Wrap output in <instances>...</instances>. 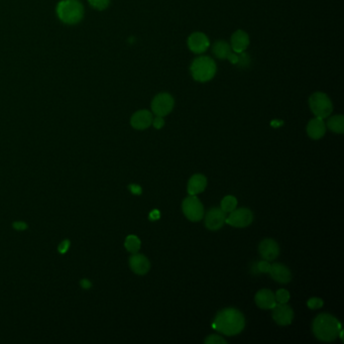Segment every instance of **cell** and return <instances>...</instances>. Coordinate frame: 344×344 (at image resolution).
<instances>
[{"instance_id":"1","label":"cell","mask_w":344,"mask_h":344,"mask_svg":"<svg viewBox=\"0 0 344 344\" xmlns=\"http://www.w3.org/2000/svg\"><path fill=\"white\" fill-rule=\"evenodd\" d=\"M246 327V319L244 314L235 308H225L219 311L213 322V329L227 335H238Z\"/></svg>"},{"instance_id":"2","label":"cell","mask_w":344,"mask_h":344,"mask_svg":"<svg viewBox=\"0 0 344 344\" xmlns=\"http://www.w3.org/2000/svg\"><path fill=\"white\" fill-rule=\"evenodd\" d=\"M342 329L341 323L328 313L319 314L313 321L312 330L317 339L324 342L334 341Z\"/></svg>"},{"instance_id":"3","label":"cell","mask_w":344,"mask_h":344,"mask_svg":"<svg viewBox=\"0 0 344 344\" xmlns=\"http://www.w3.org/2000/svg\"><path fill=\"white\" fill-rule=\"evenodd\" d=\"M57 17L65 25L79 24L84 16V9L79 0H62L57 6Z\"/></svg>"},{"instance_id":"4","label":"cell","mask_w":344,"mask_h":344,"mask_svg":"<svg viewBox=\"0 0 344 344\" xmlns=\"http://www.w3.org/2000/svg\"><path fill=\"white\" fill-rule=\"evenodd\" d=\"M191 75L198 82H208L216 74L217 67L215 61L210 57L196 58L191 64Z\"/></svg>"},{"instance_id":"5","label":"cell","mask_w":344,"mask_h":344,"mask_svg":"<svg viewBox=\"0 0 344 344\" xmlns=\"http://www.w3.org/2000/svg\"><path fill=\"white\" fill-rule=\"evenodd\" d=\"M309 106L314 116L319 119H327L333 111V104L325 93L316 92L309 98Z\"/></svg>"},{"instance_id":"6","label":"cell","mask_w":344,"mask_h":344,"mask_svg":"<svg viewBox=\"0 0 344 344\" xmlns=\"http://www.w3.org/2000/svg\"><path fill=\"white\" fill-rule=\"evenodd\" d=\"M184 215L192 222H198L204 217V207L196 195H189L182 204Z\"/></svg>"},{"instance_id":"7","label":"cell","mask_w":344,"mask_h":344,"mask_svg":"<svg viewBox=\"0 0 344 344\" xmlns=\"http://www.w3.org/2000/svg\"><path fill=\"white\" fill-rule=\"evenodd\" d=\"M254 220V213L249 208H236L234 211L229 212V215L226 216L225 223L228 225L244 228L252 224Z\"/></svg>"},{"instance_id":"8","label":"cell","mask_w":344,"mask_h":344,"mask_svg":"<svg viewBox=\"0 0 344 344\" xmlns=\"http://www.w3.org/2000/svg\"><path fill=\"white\" fill-rule=\"evenodd\" d=\"M175 100L169 93L158 94L152 102V110L156 117H167L174 108Z\"/></svg>"},{"instance_id":"9","label":"cell","mask_w":344,"mask_h":344,"mask_svg":"<svg viewBox=\"0 0 344 344\" xmlns=\"http://www.w3.org/2000/svg\"><path fill=\"white\" fill-rule=\"evenodd\" d=\"M272 310V316L274 321L281 325V326H287L290 325L293 322L294 319V311L293 309L287 304H281L277 303Z\"/></svg>"},{"instance_id":"10","label":"cell","mask_w":344,"mask_h":344,"mask_svg":"<svg viewBox=\"0 0 344 344\" xmlns=\"http://www.w3.org/2000/svg\"><path fill=\"white\" fill-rule=\"evenodd\" d=\"M227 213H225L220 207H212L205 216V226L212 232L219 231L225 223Z\"/></svg>"},{"instance_id":"11","label":"cell","mask_w":344,"mask_h":344,"mask_svg":"<svg viewBox=\"0 0 344 344\" xmlns=\"http://www.w3.org/2000/svg\"><path fill=\"white\" fill-rule=\"evenodd\" d=\"M259 252L265 261L272 262L278 258L280 254V247L274 240L266 239L261 242L259 246Z\"/></svg>"},{"instance_id":"12","label":"cell","mask_w":344,"mask_h":344,"mask_svg":"<svg viewBox=\"0 0 344 344\" xmlns=\"http://www.w3.org/2000/svg\"><path fill=\"white\" fill-rule=\"evenodd\" d=\"M210 46L209 39L203 33H194L188 39V47L195 54L204 53Z\"/></svg>"},{"instance_id":"13","label":"cell","mask_w":344,"mask_h":344,"mask_svg":"<svg viewBox=\"0 0 344 344\" xmlns=\"http://www.w3.org/2000/svg\"><path fill=\"white\" fill-rule=\"evenodd\" d=\"M153 120H154L153 113L149 110L144 109V110L137 111L134 114V116L132 117V120H131V125L134 129L143 131V130H146L152 126Z\"/></svg>"},{"instance_id":"14","label":"cell","mask_w":344,"mask_h":344,"mask_svg":"<svg viewBox=\"0 0 344 344\" xmlns=\"http://www.w3.org/2000/svg\"><path fill=\"white\" fill-rule=\"evenodd\" d=\"M269 274L271 277L280 284H288L292 280V273L288 267L283 264L276 263L271 265Z\"/></svg>"},{"instance_id":"15","label":"cell","mask_w":344,"mask_h":344,"mask_svg":"<svg viewBox=\"0 0 344 344\" xmlns=\"http://www.w3.org/2000/svg\"><path fill=\"white\" fill-rule=\"evenodd\" d=\"M130 266L134 273L138 275H146L149 273L151 269V263L149 259L140 254H133V256L130 259Z\"/></svg>"},{"instance_id":"16","label":"cell","mask_w":344,"mask_h":344,"mask_svg":"<svg viewBox=\"0 0 344 344\" xmlns=\"http://www.w3.org/2000/svg\"><path fill=\"white\" fill-rule=\"evenodd\" d=\"M255 300H256V304L258 305V307H260L261 309H264V310H271L277 304L275 294L269 289L260 290L256 294Z\"/></svg>"},{"instance_id":"17","label":"cell","mask_w":344,"mask_h":344,"mask_svg":"<svg viewBox=\"0 0 344 344\" xmlns=\"http://www.w3.org/2000/svg\"><path fill=\"white\" fill-rule=\"evenodd\" d=\"M326 125L322 119L315 118L307 126V134L312 140H320L326 133Z\"/></svg>"},{"instance_id":"18","label":"cell","mask_w":344,"mask_h":344,"mask_svg":"<svg viewBox=\"0 0 344 344\" xmlns=\"http://www.w3.org/2000/svg\"><path fill=\"white\" fill-rule=\"evenodd\" d=\"M232 49L234 52L236 53H242V52H245L249 45H250V37L249 35L240 30V31H237L233 36H232Z\"/></svg>"},{"instance_id":"19","label":"cell","mask_w":344,"mask_h":344,"mask_svg":"<svg viewBox=\"0 0 344 344\" xmlns=\"http://www.w3.org/2000/svg\"><path fill=\"white\" fill-rule=\"evenodd\" d=\"M207 187V178L202 174H196L192 176L188 182V194L197 195L202 193Z\"/></svg>"},{"instance_id":"20","label":"cell","mask_w":344,"mask_h":344,"mask_svg":"<svg viewBox=\"0 0 344 344\" xmlns=\"http://www.w3.org/2000/svg\"><path fill=\"white\" fill-rule=\"evenodd\" d=\"M233 52L231 44H228L225 41H217L212 46V53L214 56L220 60H225Z\"/></svg>"},{"instance_id":"21","label":"cell","mask_w":344,"mask_h":344,"mask_svg":"<svg viewBox=\"0 0 344 344\" xmlns=\"http://www.w3.org/2000/svg\"><path fill=\"white\" fill-rule=\"evenodd\" d=\"M326 128H328L329 131L335 134H343L344 133V118L342 116H334L331 117L328 121Z\"/></svg>"},{"instance_id":"22","label":"cell","mask_w":344,"mask_h":344,"mask_svg":"<svg viewBox=\"0 0 344 344\" xmlns=\"http://www.w3.org/2000/svg\"><path fill=\"white\" fill-rule=\"evenodd\" d=\"M141 246H142V243L137 236H129L125 243V247L127 251L130 252L131 254L139 253V251L141 250Z\"/></svg>"},{"instance_id":"23","label":"cell","mask_w":344,"mask_h":344,"mask_svg":"<svg viewBox=\"0 0 344 344\" xmlns=\"http://www.w3.org/2000/svg\"><path fill=\"white\" fill-rule=\"evenodd\" d=\"M237 207H238V199H237L235 196L228 195V196H225V197L221 200V206H220V208H221L225 213H229V212L234 211Z\"/></svg>"},{"instance_id":"24","label":"cell","mask_w":344,"mask_h":344,"mask_svg":"<svg viewBox=\"0 0 344 344\" xmlns=\"http://www.w3.org/2000/svg\"><path fill=\"white\" fill-rule=\"evenodd\" d=\"M251 57L249 54H247L246 52H242V53H239V59H238V62H237V66L239 68H248L250 65H251Z\"/></svg>"},{"instance_id":"25","label":"cell","mask_w":344,"mask_h":344,"mask_svg":"<svg viewBox=\"0 0 344 344\" xmlns=\"http://www.w3.org/2000/svg\"><path fill=\"white\" fill-rule=\"evenodd\" d=\"M88 3L93 9L98 11H104L109 7L110 0H88Z\"/></svg>"},{"instance_id":"26","label":"cell","mask_w":344,"mask_h":344,"mask_svg":"<svg viewBox=\"0 0 344 344\" xmlns=\"http://www.w3.org/2000/svg\"><path fill=\"white\" fill-rule=\"evenodd\" d=\"M275 298H276L277 303L285 304V303H288L290 300V293L285 289H280L275 294Z\"/></svg>"},{"instance_id":"27","label":"cell","mask_w":344,"mask_h":344,"mask_svg":"<svg viewBox=\"0 0 344 344\" xmlns=\"http://www.w3.org/2000/svg\"><path fill=\"white\" fill-rule=\"evenodd\" d=\"M307 306L311 310L320 309L323 306V300L320 298H311L307 302Z\"/></svg>"},{"instance_id":"28","label":"cell","mask_w":344,"mask_h":344,"mask_svg":"<svg viewBox=\"0 0 344 344\" xmlns=\"http://www.w3.org/2000/svg\"><path fill=\"white\" fill-rule=\"evenodd\" d=\"M205 343L208 344H226L227 341L219 335H210L205 339Z\"/></svg>"},{"instance_id":"29","label":"cell","mask_w":344,"mask_h":344,"mask_svg":"<svg viewBox=\"0 0 344 344\" xmlns=\"http://www.w3.org/2000/svg\"><path fill=\"white\" fill-rule=\"evenodd\" d=\"M271 269V264L268 261H262L257 263L256 265V270L258 271V273H265V274H269Z\"/></svg>"},{"instance_id":"30","label":"cell","mask_w":344,"mask_h":344,"mask_svg":"<svg viewBox=\"0 0 344 344\" xmlns=\"http://www.w3.org/2000/svg\"><path fill=\"white\" fill-rule=\"evenodd\" d=\"M152 125L155 127V129L161 130L165 126V121H164V119L162 117H156L153 120V124Z\"/></svg>"},{"instance_id":"31","label":"cell","mask_w":344,"mask_h":344,"mask_svg":"<svg viewBox=\"0 0 344 344\" xmlns=\"http://www.w3.org/2000/svg\"><path fill=\"white\" fill-rule=\"evenodd\" d=\"M69 248H70V242L69 241H64V242H62L60 244V246L58 248V251H59L60 254H66L68 252Z\"/></svg>"},{"instance_id":"32","label":"cell","mask_w":344,"mask_h":344,"mask_svg":"<svg viewBox=\"0 0 344 344\" xmlns=\"http://www.w3.org/2000/svg\"><path fill=\"white\" fill-rule=\"evenodd\" d=\"M129 188H130L131 192H132L133 194H135V195H141V194L143 193V189H142V187L139 186V185L132 184V185H130Z\"/></svg>"},{"instance_id":"33","label":"cell","mask_w":344,"mask_h":344,"mask_svg":"<svg viewBox=\"0 0 344 344\" xmlns=\"http://www.w3.org/2000/svg\"><path fill=\"white\" fill-rule=\"evenodd\" d=\"M14 228L17 229V231H26V229L28 228V225L25 223V222H22V221H19V222H15L14 223Z\"/></svg>"},{"instance_id":"34","label":"cell","mask_w":344,"mask_h":344,"mask_svg":"<svg viewBox=\"0 0 344 344\" xmlns=\"http://www.w3.org/2000/svg\"><path fill=\"white\" fill-rule=\"evenodd\" d=\"M160 217H161V212H160L159 210H157V209L153 210V211L150 213V216H149L150 220H152V221L158 220V219H160Z\"/></svg>"},{"instance_id":"35","label":"cell","mask_w":344,"mask_h":344,"mask_svg":"<svg viewBox=\"0 0 344 344\" xmlns=\"http://www.w3.org/2000/svg\"><path fill=\"white\" fill-rule=\"evenodd\" d=\"M81 287L83 288V289H90L91 288V286H92V284L87 280V279H84V280H82L81 281Z\"/></svg>"}]
</instances>
